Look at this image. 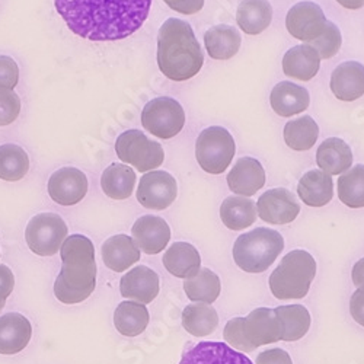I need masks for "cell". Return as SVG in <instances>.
I'll return each mask as SVG.
<instances>
[{"label": "cell", "mask_w": 364, "mask_h": 364, "mask_svg": "<svg viewBox=\"0 0 364 364\" xmlns=\"http://www.w3.org/2000/svg\"><path fill=\"white\" fill-rule=\"evenodd\" d=\"M19 82V68L9 55H0V90H14Z\"/></svg>", "instance_id": "40"}, {"label": "cell", "mask_w": 364, "mask_h": 364, "mask_svg": "<svg viewBox=\"0 0 364 364\" xmlns=\"http://www.w3.org/2000/svg\"><path fill=\"white\" fill-rule=\"evenodd\" d=\"M337 2L343 8L350 9V11H357V9H361L364 6V0H337Z\"/></svg>", "instance_id": "46"}, {"label": "cell", "mask_w": 364, "mask_h": 364, "mask_svg": "<svg viewBox=\"0 0 364 364\" xmlns=\"http://www.w3.org/2000/svg\"><path fill=\"white\" fill-rule=\"evenodd\" d=\"M225 341L242 353H251L258 347L282 340V325L274 309L258 308L247 318L230 319L223 331Z\"/></svg>", "instance_id": "4"}, {"label": "cell", "mask_w": 364, "mask_h": 364, "mask_svg": "<svg viewBox=\"0 0 364 364\" xmlns=\"http://www.w3.org/2000/svg\"><path fill=\"white\" fill-rule=\"evenodd\" d=\"M133 240L140 251L147 255H156L168 247L171 229L159 216H141L136 220L132 229Z\"/></svg>", "instance_id": "16"}, {"label": "cell", "mask_w": 364, "mask_h": 364, "mask_svg": "<svg viewBox=\"0 0 364 364\" xmlns=\"http://www.w3.org/2000/svg\"><path fill=\"white\" fill-rule=\"evenodd\" d=\"M242 37L230 25H218L204 34V46L208 55L215 60H230L239 51Z\"/></svg>", "instance_id": "28"}, {"label": "cell", "mask_w": 364, "mask_h": 364, "mask_svg": "<svg viewBox=\"0 0 364 364\" xmlns=\"http://www.w3.org/2000/svg\"><path fill=\"white\" fill-rule=\"evenodd\" d=\"M297 194L309 207H323L333 197V182L331 175L322 171H309L299 181Z\"/></svg>", "instance_id": "26"}, {"label": "cell", "mask_w": 364, "mask_h": 364, "mask_svg": "<svg viewBox=\"0 0 364 364\" xmlns=\"http://www.w3.org/2000/svg\"><path fill=\"white\" fill-rule=\"evenodd\" d=\"M269 104L277 115L289 118L308 109L311 97L306 87L286 80L272 87Z\"/></svg>", "instance_id": "21"}, {"label": "cell", "mask_w": 364, "mask_h": 364, "mask_svg": "<svg viewBox=\"0 0 364 364\" xmlns=\"http://www.w3.org/2000/svg\"><path fill=\"white\" fill-rule=\"evenodd\" d=\"M332 94L340 101L353 102L364 95V66L358 62L341 63L331 75Z\"/></svg>", "instance_id": "20"}, {"label": "cell", "mask_w": 364, "mask_h": 364, "mask_svg": "<svg viewBox=\"0 0 364 364\" xmlns=\"http://www.w3.org/2000/svg\"><path fill=\"white\" fill-rule=\"evenodd\" d=\"M283 134L286 144L291 150L306 151L315 146L319 137V127L311 115H303L297 119L289 121L284 126Z\"/></svg>", "instance_id": "34"}, {"label": "cell", "mask_w": 364, "mask_h": 364, "mask_svg": "<svg viewBox=\"0 0 364 364\" xmlns=\"http://www.w3.org/2000/svg\"><path fill=\"white\" fill-rule=\"evenodd\" d=\"M282 325V340L293 343L303 338L311 328V314L301 305H287L274 309Z\"/></svg>", "instance_id": "32"}, {"label": "cell", "mask_w": 364, "mask_h": 364, "mask_svg": "<svg viewBox=\"0 0 364 364\" xmlns=\"http://www.w3.org/2000/svg\"><path fill=\"white\" fill-rule=\"evenodd\" d=\"M321 68L318 51L309 46L301 44L290 48L283 57V72L286 76L308 82L312 80Z\"/></svg>", "instance_id": "24"}, {"label": "cell", "mask_w": 364, "mask_h": 364, "mask_svg": "<svg viewBox=\"0 0 364 364\" xmlns=\"http://www.w3.org/2000/svg\"><path fill=\"white\" fill-rule=\"evenodd\" d=\"M179 364H252V361L226 343L203 341L182 354Z\"/></svg>", "instance_id": "17"}, {"label": "cell", "mask_w": 364, "mask_h": 364, "mask_svg": "<svg viewBox=\"0 0 364 364\" xmlns=\"http://www.w3.org/2000/svg\"><path fill=\"white\" fill-rule=\"evenodd\" d=\"M204 54L190 23L178 18L164 22L158 34V66L169 80L186 82L197 76Z\"/></svg>", "instance_id": "3"}, {"label": "cell", "mask_w": 364, "mask_h": 364, "mask_svg": "<svg viewBox=\"0 0 364 364\" xmlns=\"http://www.w3.org/2000/svg\"><path fill=\"white\" fill-rule=\"evenodd\" d=\"M316 276L315 258L301 250L289 252L272 271L269 277V289L274 297L280 300L303 299L311 289Z\"/></svg>", "instance_id": "6"}, {"label": "cell", "mask_w": 364, "mask_h": 364, "mask_svg": "<svg viewBox=\"0 0 364 364\" xmlns=\"http://www.w3.org/2000/svg\"><path fill=\"white\" fill-rule=\"evenodd\" d=\"M29 171V158L26 151L18 144L0 146V179L16 182Z\"/></svg>", "instance_id": "36"}, {"label": "cell", "mask_w": 364, "mask_h": 364, "mask_svg": "<svg viewBox=\"0 0 364 364\" xmlns=\"http://www.w3.org/2000/svg\"><path fill=\"white\" fill-rule=\"evenodd\" d=\"M350 312L353 319L364 326V286L357 289L350 300Z\"/></svg>", "instance_id": "44"}, {"label": "cell", "mask_w": 364, "mask_h": 364, "mask_svg": "<svg viewBox=\"0 0 364 364\" xmlns=\"http://www.w3.org/2000/svg\"><path fill=\"white\" fill-rule=\"evenodd\" d=\"M316 164L328 175H343L353 165V151L343 139L329 137L316 150Z\"/></svg>", "instance_id": "25"}, {"label": "cell", "mask_w": 364, "mask_h": 364, "mask_svg": "<svg viewBox=\"0 0 364 364\" xmlns=\"http://www.w3.org/2000/svg\"><path fill=\"white\" fill-rule=\"evenodd\" d=\"M162 262L169 274L178 279H193L201 268V257L196 247L187 242H175L164 254Z\"/></svg>", "instance_id": "23"}, {"label": "cell", "mask_w": 364, "mask_h": 364, "mask_svg": "<svg viewBox=\"0 0 364 364\" xmlns=\"http://www.w3.org/2000/svg\"><path fill=\"white\" fill-rule=\"evenodd\" d=\"M33 337V325L22 314L0 316V354L15 355L26 348Z\"/></svg>", "instance_id": "18"}, {"label": "cell", "mask_w": 364, "mask_h": 364, "mask_svg": "<svg viewBox=\"0 0 364 364\" xmlns=\"http://www.w3.org/2000/svg\"><path fill=\"white\" fill-rule=\"evenodd\" d=\"M159 276L146 265L130 269L119 280V293L124 299L149 305L159 294Z\"/></svg>", "instance_id": "15"}, {"label": "cell", "mask_w": 364, "mask_h": 364, "mask_svg": "<svg viewBox=\"0 0 364 364\" xmlns=\"http://www.w3.org/2000/svg\"><path fill=\"white\" fill-rule=\"evenodd\" d=\"M257 211L261 220L269 225L291 223L300 213V204L296 196L284 188H274L264 193L258 203Z\"/></svg>", "instance_id": "13"}, {"label": "cell", "mask_w": 364, "mask_h": 364, "mask_svg": "<svg viewBox=\"0 0 364 364\" xmlns=\"http://www.w3.org/2000/svg\"><path fill=\"white\" fill-rule=\"evenodd\" d=\"M68 236V225L55 213H40L34 216L25 229L26 245L38 257L55 255Z\"/></svg>", "instance_id": "9"}, {"label": "cell", "mask_w": 364, "mask_h": 364, "mask_svg": "<svg viewBox=\"0 0 364 364\" xmlns=\"http://www.w3.org/2000/svg\"><path fill=\"white\" fill-rule=\"evenodd\" d=\"M257 364H293V361L287 351L282 348H271L259 353Z\"/></svg>", "instance_id": "43"}, {"label": "cell", "mask_w": 364, "mask_h": 364, "mask_svg": "<svg viewBox=\"0 0 364 364\" xmlns=\"http://www.w3.org/2000/svg\"><path fill=\"white\" fill-rule=\"evenodd\" d=\"M149 311L137 301H121L114 312L115 329L124 337H137L149 325Z\"/></svg>", "instance_id": "29"}, {"label": "cell", "mask_w": 364, "mask_h": 364, "mask_svg": "<svg viewBox=\"0 0 364 364\" xmlns=\"http://www.w3.org/2000/svg\"><path fill=\"white\" fill-rule=\"evenodd\" d=\"M257 204L247 197H228L220 205L223 225L230 230H244L257 220Z\"/></svg>", "instance_id": "31"}, {"label": "cell", "mask_w": 364, "mask_h": 364, "mask_svg": "<svg viewBox=\"0 0 364 364\" xmlns=\"http://www.w3.org/2000/svg\"><path fill=\"white\" fill-rule=\"evenodd\" d=\"M219 325L216 309L204 303L190 305L182 311V326L194 337H207L213 333Z\"/></svg>", "instance_id": "33"}, {"label": "cell", "mask_w": 364, "mask_h": 364, "mask_svg": "<svg viewBox=\"0 0 364 364\" xmlns=\"http://www.w3.org/2000/svg\"><path fill=\"white\" fill-rule=\"evenodd\" d=\"M115 151L119 161L134 166L139 172L155 171L165 161L164 147L140 130L121 133L115 141Z\"/></svg>", "instance_id": "8"}, {"label": "cell", "mask_w": 364, "mask_h": 364, "mask_svg": "<svg viewBox=\"0 0 364 364\" xmlns=\"http://www.w3.org/2000/svg\"><path fill=\"white\" fill-rule=\"evenodd\" d=\"M228 186L237 196L252 197L265 186V171L259 161L240 158L228 175Z\"/></svg>", "instance_id": "19"}, {"label": "cell", "mask_w": 364, "mask_h": 364, "mask_svg": "<svg viewBox=\"0 0 364 364\" xmlns=\"http://www.w3.org/2000/svg\"><path fill=\"white\" fill-rule=\"evenodd\" d=\"M184 291L190 300L211 305L220 296L222 283L216 272L208 268H200L197 276L186 280Z\"/></svg>", "instance_id": "35"}, {"label": "cell", "mask_w": 364, "mask_h": 364, "mask_svg": "<svg viewBox=\"0 0 364 364\" xmlns=\"http://www.w3.org/2000/svg\"><path fill=\"white\" fill-rule=\"evenodd\" d=\"M54 5L73 34L89 41H118L139 31L151 0H54Z\"/></svg>", "instance_id": "1"}, {"label": "cell", "mask_w": 364, "mask_h": 364, "mask_svg": "<svg viewBox=\"0 0 364 364\" xmlns=\"http://www.w3.org/2000/svg\"><path fill=\"white\" fill-rule=\"evenodd\" d=\"M15 287V276L8 265L0 264V311L6 305V299L12 294Z\"/></svg>", "instance_id": "41"}, {"label": "cell", "mask_w": 364, "mask_h": 364, "mask_svg": "<svg viewBox=\"0 0 364 364\" xmlns=\"http://www.w3.org/2000/svg\"><path fill=\"white\" fill-rule=\"evenodd\" d=\"M21 112V100L14 90H0V127L12 124Z\"/></svg>", "instance_id": "39"}, {"label": "cell", "mask_w": 364, "mask_h": 364, "mask_svg": "<svg viewBox=\"0 0 364 364\" xmlns=\"http://www.w3.org/2000/svg\"><path fill=\"white\" fill-rule=\"evenodd\" d=\"M308 44L312 46L318 51L321 60L322 58L323 60L332 58L333 55H336L340 51L341 44H343L340 28L333 22L326 21L323 33L316 40H314V41H311Z\"/></svg>", "instance_id": "38"}, {"label": "cell", "mask_w": 364, "mask_h": 364, "mask_svg": "<svg viewBox=\"0 0 364 364\" xmlns=\"http://www.w3.org/2000/svg\"><path fill=\"white\" fill-rule=\"evenodd\" d=\"M175 12L182 15H194L204 6V0H164Z\"/></svg>", "instance_id": "42"}, {"label": "cell", "mask_w": 364, "mask_h": 364, "mask_svg": "<svg viewBox=\"0 0 364 364\" xmlns=\"http://www.w3.org/2000/svg\"><path fill=\"white\" fill-rule=\"evenodd\" d=\"M272 21V6L268 0H242L236 11L237 26L248 36L264 33Z\"/></svg>", "instance_id": "27"}, {"label": "cell", "mask_w": 364, "mask_h": 364, "mask_svg": "<svg viewBox=\"0 0 364 364\" xmlns=\"http://www.w3.org/2000/svg\"><path fill=\"white\" fill-rule=\"evenodd\" d=\"M62 271L54 283L55 297L65 305H77L97 287V261L92 240L85 235H70L60 248Z\"/></svg>", "instance_id": "2"}, {"label": "cell", "mask_w": 364, "mask_h": 364, "mask_svg": "<svg viewBox=\"0 0 364 364\" xmlns=\"http://www.w3.org/2000/svg\"><path fill=\"white\" fill-rule=\"evenodd\" d=\"M338 198L350 208L364 207V165L353 166L338 178Z\"/></svg>", "instance_id": "37"}, {"label": "cell", "mask_w": 364, "mask_h": 364, "mask_svg": "<svg viewBox=\"0 0 364 364\" xmlns=\"http://www.w3.org/2000/svg\"><path fill=\"white\" fill-rule=\"evenodd\" d=\"M136 186L134 171L123 164H111L101 176V188L112 200H127Z\"/></svg>", "instance_id": "30"}, {"label": "cell", "mask_w": 364, "mask_h": 364, "mask_svg": "<svg viewBox=\"0 0 364 364\" xmlns=\"http://www.w3.org/2000/svg\"><path fill=\"white\" fill-rule=\"evenodd\" d=\"M47 190L54 203L66 207L75 205L87 193V178L80 169L65 166L50 176Z\"/></svg>", "instance_id": "14"}, {"label": "cell", "mask_w": 364, "mask_h": 364, "mask_svg": "<svg viewBox=\"0 0 364 364\" xmlns=\"http://www.w3.org/2000/svg\"><path fill=\"white\" fill-rule=\"evenodd\" d=\"M178 196L176 179L165 171H150L140 178L137 201L149 210H165Z\"/></svg>", "instance_id": "11"}, {"label": "cell", "mask_w": 364, "mask_h": 364, "mask_svg": "<svg viewBox=\"0 0 364 364\" xmlns=\"http://www.w3.org/2000/svg\"><path fill=\"white\" fill-rule=\"evenodd\" d=\"M351 277H353V283L357 289L364 286V258H361L360 261H357L354 264Z\"/></svg>", "instance_id": "45"}, {"label": "cell", "mask_w": 364, "mask_h": 364, "mask_svg": "<svg viewBox=\"0 0 364 364\" xmlns=\"http://www.w3.org/2000/svg\"><path fill=\"white\" fill-rule=\"evenodd\" d=\"M141 124L150 134L168 140L178 136L184 129L186 112L173 98L159 97L144 105Z\"/></svg>", "instance_id": "10"}, {"label": "cell", "mask_w": 364, "mask_h": 364, "mask_svg": "<svg viewBox=\"0 0 364 364\" xmlns=\"http://www.w3.org/2000/svg\"><path fill=\"white\" fill-rule=\"evenodd\" d=\"M236 144L232 134L219 126L203 130L196 141V158L203 171L211 175L223 173L232 164Z\"/></svg>", "instance_id": "7"}, {"label": "cell", "mask_w": 364, "mask_h": 364, "mask_svg": "<svg viewBox=\"0 0 364 364\" xmlns=\"http://www.w3.org/2000/svg\"><path fill=\"white\" fill-rule=\"evenodd\" d=\"M283 250L284 239L277 230L257 228L236 239L233 259L240 269L258 274L274 264Z\"/></svg>", "instance_id": "5"}, {"label": "cell", "mask_w": 364, "mask_h": 364, "mask_svg": "<svg viewBox=\"0 0 364 364\" xmlns=\"http://www.w3.org/2000/svg\"><path fill=\"white\" fill-rule=\"evenodd\" d=\"M326 21L319 5L314 2H300L287 12L286 26L293 38L311 43L323 33Z\"/></svg>", "instance_id": "12"}, {"label": "cell", "mask_w": 364, "mask_h": 364, "mask_svg": "<svg viewBox=\"0 0 364 364\" xmlns=\"http://www.w3.org/2000/svg\"><path fill=\"white\" fill-rule=\"evenodd\" d=\"M104 264L115 271L123 272L140 259V250L129 235H115L108 237L101 248Z\"/></svg>", "instance_id": "22"}]
</instances>
